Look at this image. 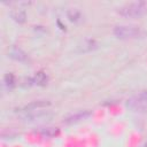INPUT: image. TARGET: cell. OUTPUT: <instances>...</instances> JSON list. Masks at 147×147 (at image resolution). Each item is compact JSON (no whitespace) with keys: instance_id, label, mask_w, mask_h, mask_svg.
<instances>
[{"instance_id":"obj_14","label":"cell","mask_w":147,"mask_h":147,"mask_svg":"<svg viewBox=\"0 0 147 147\" xmlns=\"http://www.w3.org/2000/svg\"><path fill=\"white\" fill-rule=\"evenodd\" d=\"M145 147H147V142H146V144H145Z\"/></svg>"},{"instance_id":"obj_7","label":"cell","mask_w":147,"mask_h":147,"mask_svg":"<svg viewBox=\"0 0 147 147\" xmlns=\"http://www.w3.org/2000/svg\"><path fill=\"white\" fill-rule=\"evenodd\" d=\"M51 105L49 101H46V100H39V101H33L26 106H24L21 110L22 111H28V110H33V109H40V108H45V107H48Z\"/></svg>"},{"instance_id":"obj_2","label":"cell","mask_w":147,"mask_h":147,"mask_svg":"<svg viewBox=\"0 0 147 147\" xmlns=\"http://www.w3.org/2000/svg\"><path fill=\"white\" fill-rule=\"evenodd\" d=\"M126 107L132 111H145L147 109V91H141L138 94L132 95L126 101Z\"/></svg>"},{"instance_id":"obj_8","label":"cell","mask_w":147,"mask_h":147,"mask_svg":"<svg viewBox=\"0 0 147 147\" xmlns=\"http://www.w3.org/2000/svg\"><path fill=\"white\" fill-rule=\"evenodd\" d=\"M10 16L17 23H24L25 20H26V13L22 8H15V9H13L10 11Z\"/></svg>"},{"instance_id":"obj_6","label":"cell","mask_w":147,"mask_h":147,"mask_svg":"<svg viewBox=\"0 0 147 147\" xmlns=\"http://www.w3.org/2000/svg\"><path fill=\"white\" fill-rule=\"evenodd\" d=\"M8 55H9L11 59L16 60V61H21V62H23V61L26 60V54H25L20 47H16V46H13V47L9 49Z\"/></svg>"},{"instance_id":"obj_13","label":"cell","mask_w":147,"mask_h":147,"mask_svg":"<svg viewBox=\"0 0 147 147\" xmlns=\"http://www.w3.org/2000/svg\"><path fill=\"white\" fill-rule=\"evenodd\" d=\"M3 84H5V86L8 90L13 88L15 86V76L13 74H10V72L9 74H6L5 77H3Z\"/></svg>"},{"instance_id":"obj_4","label":"cell","mask_w":147,"mask_h":147,"mask_svg":"<svg viewBox=\"0 0 147 147\" xmlns=\"http://www.w3.org/2000/svg\"><path fill=\"white\" fill-rule=\"evenodd\" d=\"M51 116H52V114L48 110H44L42 108H40V109L22 111L21 118L25 122H33V121H41L44 118H49Z\"/></svg>"},{"instance_id":"obj_1","label":"cell","mask_w":147,"mask_h":147,"mask_svg":"<svg viewBox=\"0 0 147 147\" xmlns=\"http://www.w3.org/2000/svg\"><path fill=\"white\" fill-rule=\"evenodd\" d=\"M114 34L119 39H134L145 36V32L134 25H117L114 29Z\"/></svg>"},{"instance_id":"obj_10","label":"cell","mask_w":147,"mask_h":147,"mask_svg":"<svg viewBox=\"0 0 147 147\" xmlns=\"http://www.w3.org/2000/svg\"><path fill=\"white\" fill-rule=\"evenodd\" d=\"M32 79H33V83L39 86H45L48 83V76L44 71H38Z\"/></svg>"},{"instance_id":"obj_3","label":"cell","mask_w":147,"mask_h":147,"mask_svg":"<svg viewBox=\"0 0 147 147\" xmlns=\"http://www.w3.org/2000/svg\"><path fill=\"white\" fill-rule=\"evenodd\" d=\"M146 10V3L142 1L131 2L118 9V14L124 17H139Z\"/></svg>"},{"instance_id":"obj_12","label":"cell","mask_w":147,"mask_h":147,"mask_svg":"<svg viewBox=\"0 0 147 147\" xmlns=\"http://www.w3.org/2000/svg\"><path fill=\"white\" fill-rule=\"evenodd\" d=\"M67 17H68V20H69L70 22L76 23V22L80 21V18H82V13H80L78 9H76V8H71V9H69V10L67 11Z\"/></svg>"},{"instance_id":"obj_11","label":"cell","mask_w":147,"mask_h":147,"mask_svg":"<svg viewBox=\"0 0 147 147\" xmlns=\"http://www.w3.org/2000/svg\"><path fill=\"white\" fill-rule=\"evenodd\" d=\"M39 134H41L42 137H46V138H52V137H55L60 133L59 129L57 127H44V129H40L38 131Z\"/></svg>"},{"instance_id":"obj_5","label":"cell","mask_w":147,"mask_h":147,"mask_svg":"<svg viewBox=\"0 0 147 147\" xmlns=\"http://www.w3.org/2000/svg\"><path fill=\"white\" fill-rule=\"evenodd\" d=\"M90 115H91V111H88V110L78 111V113H76V114H72V115L68 116L63 122H64L65 124H74V123H77V122H80V121L87 118Z\"/></svg>"},{"instance_id":"obj_9","label":"cell","mask_w":147,"mask_h":147,"mask_svg":"<svg viewBox=\"0 0 147 147\" xmlns=\"http://www.w3.org/2000/svg\"><path fill=\"white\" fill-rule=\"evenodd\" d=\"M94 48H96V42L94 40H92V39H86L78 46V51L79 52H90V51H92Z\"/></svg>"}]
</instances>
